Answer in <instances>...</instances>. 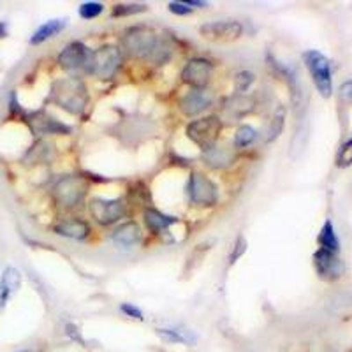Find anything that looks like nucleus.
Segmentation results:
<instances>
[{
	"label": "nucleus",
	"instance_id": "f257e3e1",
	"mask_svg": "<svg viewBox=\"0 0 352 352\" xmlns=\"http://www.w3.org/2000/svg\"><path fill=\"white\" fill-rule=\"evenodd\" d=\"M52 100L71 115H80L88 104V90L78 76L62 78L53 83Z\"/></svg>",
	"mask_w": 352,
	"mask_h": 352
},
{
	"label": "nucleus",
	"instance_id": "f03ea898",
	"mask_svg": "<svg viewBox=\"0 0 352 352\" xmlns=\"http://www.w3.org/2000/svg\"><path fill=\"white\" fill-rule=\"evenodd\" d=\"M159 36L155 30L144 25L131 27L122 37V48L132 58H150L159 44Z\"/></svg>",
	"mask_w": 352,
	"mask_h": 352
},
{
	"label": "nucleus",
	"instance_id": "7ed1b4c3",
	"mask_svg": "<svg viewBox=\"0 0 352 352\" xmlns=\"http://www.w3.org/2000/svg\"><path fill=\"white\" fill-rule=\"evenodd\" d=\"M88 192V182L85 176L67 175L62 176L53 187V199L60 208L72 210L83 203Z\"/></svg>",
	"mask_w": 352,
	"mask_h": 352
},
{
	"label": "nucleus",
	"instance_id": "20e7f679",
	"mask_svg": "<svg viewBox=\"0 0 352 352\" xmlns=\"http://www.w3.org/2000/svg\"><path fill=\"white\" fill-rule=\"evenodd\" d=\"M303 62L307 65L310 76L317 92L324 99H329L333 94V78H331V62L317 50H308L303 53Z\"/></svg>",
	"mask_w": 352,
	"mask_h": 352
},
{
	"label": "nucleus",
	"instance_id": "39448f33",
	"mask_svg": "<svg viewBox=\"0 0 352 352\" xmlns=\"http://www.w3.org/2000/svg\"><path fill=\"white\" fill-rule=\"evenodd\" d=\"M88 210L97 224L113 226L124 219L127 204L122 197H92L88 203Z\"/></svg>",
	"mask_w": 352,
	"mask_h": 352
},
{
	"label": "nucleus",
	"instance_id": "423d86ee",
	"mask_svg": "<svg viewBox=\"0 0 352 352\" xmlns=\"http://www.w3.org/2000/svg\"><path fill=\"white\" fill-rule=\"evenodd\" d=\"M122 65V52L115 44H104L92 53L90 74L99 80H111Z\"/></svg>",
	"mask_w": 352,
	"mask_h": 352
},
{
	"label": "nucleus",
	"instance_id": "0eeeda50",
	"mask_svg": "<svg viewBox=\"0 0 352 352\" xmlns=\"http://www.w3.org/2000/svg\"><path fill=\"white\" fill-rule=\"evenodd\" d=\"M222 131V122L219 116H204L199 120H194L187 125V138L197 144L201 150H208L210 146L217 144Z\"/></svg>",
	"mask_w": 352,
	"mask_h": 352
},
{
	"label": "nucleus",
	"instance_id": "6e6552de",
	"mask_svg": "<svg viewBox=\"0 0 352 352\" xmlns=\"http://www.w3.org/2000/svg\"><path fill=\"white\" fill-rule=\"evenodd\" d=\"M92 50L88 48L85 43L80 41H72L65 46L58 55V65L64 71L71 72V74H80V72H87L90 74V65H92Z\"/></svg>",
	"mask_w": 352,
	"mask_h": 352
},
{
	"label": "nucleus",
	"instance_id": "1a4fd4ad",
	"mask_svg": "<svg viewBox=\"0 0 352 352\" xmlns=\"http://www.w3.org/2000/svg\"><path fill=\"white\" fill-rule=\"evenodd\" d=\"M188 201L196 206H215L219 201V188L208 176L199 171H192L187 185Z\"/></svg>",
	"mask_w": 352,
	"mask_h": 352
},
{
	"label": "nucleus",
	"instance_id": "9d476101",
	"mask_svg": "<svg viewBox=\"0 0 352 352\" xmlns=\"http://www.w3.org/2000/svg\"><path fill=\"white\" fill-rule=\"evenodd\" d=\"M199 34L212 43H232L243 36V25L240 21H208L199 27Z\"/></svg>",
	"mask_w": 352,
	"mask_h": 352
},
{
	"label": "nucleus",
	"instance_id": "9b49d317",
	"mask_svg": "<svg viewBox=\"0 0 352 352\" xmlns=\"http://www.w3.org/2000/svg\"><path fill=\"white\" fill-rule=\"evenodd\" d=\"M213 71H215L213 62H210L208 58H203V56H196L184 65L182 80L192 88H206L212 80Z\"/></svg>",
	"mask_w": 352,
	"mask_h": 352
},
{
	"label": "nucleus",
	"instance_id": "f8f14e48",
	"mask_svg": "<svg viewBox=\"0 0 352 352\" xmlns=\"http://www.w3.org/2000/svg\"><path fill=\"white\" fill-rule=\"evenodd\" d=\"M213 100H215V94H213L208 87L190 88V90L180 99V109L182 113L187 116L199 115V113L212 108Z\"/></svg>",
	"mask_w": 352,
	"mask_h": 352
},
{
	"label": "nucleus",
	"instance_id": "ddd939ff",
	"mask_svg": "<svg viewBox=\"0 0 352 352\" xmlns=\"http://www.w3.org/2000/svg\"><path fill=\"white\" fill-rule=\"evenodd\" d=\"M314 268L324 280H338L344 275V263L338 254L328 252L324 248H319L314 254Z\"/></svg>",
	"mask_w": 352,
	"mask_h": 352
},
{
	"label": "nucleus",
	"instance_id": "4468645a",
	"mask_svg": "<svg viewBox=\"0 0 352 352\" xmlns=\"http://www.w3.org/2000/svg\"><path fill=\"white\" fill-rule=\"evenodd\" d=\"M28 125L32 129L36 136H46V134H69L71 127L62 124L60 120H56L53 116L46 115V113H34L28 118Z\"/></svg>",
	"mask_w": 352,
	"mask_h": 352
},
{
	"label": "nucleus",
	"instance_id": "2eb2a0df",
	"mask_svg": "<svg viewBox=\"0 0 352 352\" xmlns=\"http://www.w3.org/2000/svg\"><path fill=\"white\" fill-rule=\"evenodd\" d=\"M53 232L69 240H85L90 234V224L80 217L62 219L53 226Z\"/></svg>",
	"mask_w": 352,
	"mask_h": 352
},
{
	"label": "nucleus",
	"instance_id": "dca6fc26",
	"mask_svg": "<svg viewBox=\"0 0 352 352\" xmlns=\"http://www.w3.org/2000/svg\"><path fill=\"white\" fill-rule=\"evenodd\" d=\"M111 240L116 247H134V245L140 243L143 240V232H141V228L138 222L134 220H129V222H124L118 228L113 231Z\"/></svg>",
	"mask_w": 352,
	"mask_h": 352
},
{
	"label": "nucleus",
	"instance_id": "f3484780",
	"mask_svg": "<svg viewBox=\"0 0 352 352\" xmlns=\"http://www.w3.org/2000/svg\"><path fill=\"white\" fill-rule=\"evenodd\" d=\"M157 336L166 344H182V345H196L197 335L192 329L184 326H164L155 329Z\"/></svg>",
	"mask_w": 352,
	"mask_h": 352
},
{
	"label": "nucleus",
	"instance_id": "a211bd4d",
	"mask_svg": "<svg viewBox=\"0 0 352 352\" xmlns=\"http://www.w3.org/2000/svg\"><path fill=\"white\" fill-rule=\"evenodd\" d=\"M143 219H144V224H146V228H148V231L153 232V234H164V232L169 231V228H171V226L178 224V219H176V217L166 215V213L159 212V210H153V208L144 210Z\"/></svg>",
	"mask_w": 352,
	"mask_h": 352
},
{
	"label": "nucleus",
	"instance_id": "6ab92c4d",
	"mask_svg": "<svg viewBox=\"0 0 352 352\" xmlns=\"http://www.w3.org/2000/svg\"><path fill=\"white\" fill-rule=\"evenodd\" d=\"M234 162V150L224 144H213L208 150H204V164L220 169L228 168Z\"/></svg>",
	"mask_w": 352,
	"mask_h": 352
},
{
	"label": "nucleus",
	"instance_id": "aec40b11",
	"mask_svg": "<svg viewBox=\"0 0 352 352\" xmlns=\"http://www.w3.org/2000/svg\"><path fill=\"white\" fill-rule=\"evenodd\" d=\"M65 27H67V20H64V18H56V20L46 21V23L41 25L36 32L32 34V37H30V44L36 46V44L46 43V41L52 39V37L58 36L62 30H65Z\"/></svg>",
	"mask_w": 352,
	"mask_h": 352
},
{
	"label": "nucleus",
	"instance_id": "412c9836",
	"mask_svg": "<svg viewBox=\"0 0 352 352\" xmlns=\"http://www.w3.org/2000/svg\"><path fill=\"white\" fill-rule=\"evenodd\" d=\"M317 241H319V248H324V250L333 254L340 252V240L336 236L335 226H333L331 220H326L324 224H322Z\"/></svg>",
	"mask_w": 352,
	"mask_h": 352
},
{
	"label": "nucleus",
	"instance_id": "4be33fe9",
	"mask_svg": "<svg viewBox=\"0 0 352 352\" xmlns=\"http://www.w3.org/2000/svg\"><path fill=\"white\" fill-rule=\"evenodd\" d=\"M252 108H254V99L243 96V94H236V96L229 97L224 104L226 113H229V116H234V118L247 115L248 111H252Z\"/></svg>",
	"mask_w": 352,
	"mask_h": 352
},
{
	"label": "nucleus",
	"instance_id": "5701e85b",
	"mask_svg": "<svg viewBox=\"0 0 352 352\" xmlns=\"http://www.w3.org/2000/svg\"><path fill=\"white\" fill-rule=\"evenodd\" d=\"M257 131L252 125H240L234 132V140H232V148H247L256 141Z\"/></svg>",
	"mask_w": 352,
	"mask_h": 352
},
{
	"label": "nucleus",
	"instance_id": "b1692460",
	"mask_svg": "<svg viewBox=\"0 0 352 352\" xmlns=\"http://www.w3.org/2000/svg\"><path fill=\"white\" fill-rule=\"evenodd\" d=\"M0 284H4L11 292H16L21 285V275L16 268H6L0 278Z\"/></svg>",
	"mask_w": 352,
	"mask_h": 352
},
{
	"label": "nucleus",
	"instance_id": "393cba45",
	"mask_svg": "<svg viewBox=\"0 0 352 352\" xmlns=\"http://www.w3.org/2000/svg\"><path fill=\"white\" fill-rule=\"evenodd\" d=\"M146 11L144 4H116L111 11L113 18H124L132 16V14H140V12Z\"/></svg>",
	"mask_w": 352,
	"mask_h": 352
},
{
	"label": "nucleus",
	"instance_id": "a878e982",
	"mask_svg": "<svg viewBox=\"0 0 352 352\" xmlns=\"http://www.w3.org/2000/svg\"><path fill=\"white\" fill-rule=\"evenodd\" d=\"M104 11V6L100 2H85V4L80 6L78 9V14H80L83 20H94V18L100 16Z\"/></svg>",
	"mask_w": 352,
	"mask_h": 352
},
{
	"label": "nucleus",
	"instance_id": "bb28decb",
	"mask_svg": "<svg viewBox=\"0 0 352 352\" xmlns=\"http://www.w3.org/2000/svg\"><path fill=\"white\" fill-rule=\"evenodd\" d=\"M336 166L342 169L352 166V138L345 141L340 150H338V153H336Z\"/></svg>",
	"mask_w": 352,
	"mask_h": 352
},
{
	"label": "nucleus",
	"instance_id": "cd10ccee",
	"mask_svg": "<svg viewBox=\"0 0 352 352\" xmlns=\"http://www.w3.org/2000/svg\"><path fill=\"white\" fill-rule=\"evenodd\" d=\"M254 81H256L254 72L241 71V72H238L236 76H234V88H236L238 94H243V92H247L248 88L252 87Z\"/></svg>",
	"mask_w": 352,
	"mask_h": 352
},
{
	"label": "nucleus",
	"instance_id": "c85d7f7f",
	"mask_svg": "<svg viewBox=\"0 0 352 352\" xmlns=\"http://www.w3.org/2000/svg\"><path fill=\"white\" fill-rule=\"evenodd\" d=\"M284 120H285V111H284V108H280V109H278V113H276V115L273 116L272 125H270L268 141H273V140H275V138L280 136L282 129H284Z\"/></svg>",
	"mask_w": 352,
	"mask_h": 352
},
{
	"label": "nucleus",
	"instance_id": "c756f323",
	"mask_svg": "<svg viewBox=\"0 0 352 352\" xmlns=\"http://www.w3.org/2000/svg\"><path fill=\"white\" fill-rule=\"evenodd\" d=\"M64 333L65 336H67L69 340H72L74 344L81 345V347H87V340L83 338V335H81L80 328H78L76 324H72V322H67V324L64 326Z\"/></svg>",
	"mask_w": 352,
	"mask_h": 352
},
{
	"label": "nucleus",
	"instance_id": "7c9ffc66",
	"mask_svg": "<svg viewBox=\"0 0 352 352\" xmlns=\"http://www.w3.org/2000/svg\"><path fill=\"white\" fill-rule=\"evenodd\" d=\"M120 312L124 314V316H127L129 319L144 320L143 310H141V308H138L136 305H132V303H122V305H120Z\"/></svg>",
	"mask_w": 352,
	"mask_h": 352
},
{
	"label": "nucleus",
	"instance_id": "2f4dec72",
	"mask_svg": "<svg viewBox=\"0 0 352 352\" xmlns=\"http://www.w3.org/2000/svg\"><path fill=\"white\" fill-rule=\"evenodd\" d=\"M245 250H247V240H245V238L240 234V236H238V240L234 241V248H232L231 256H229V264L236 263V261L243 256Z\"/></svg>",
	"mask_w": 352,
	"mask_h": 352
},
{
	"label": "nucleus",
	"instance_id": "473e14b6",
	"mask_svg": "<svg viewBox=\"0 0 352 352\" xmlns=\"http://www.w3.org/2000/svg\"><path fill=\"white\" fill-rule=\"evenodd\" d=\"M168 9L169 12H173L176 16H187V14H190V12L194 11L187 2H169Z\"/></svg>",
	"mask_w": 352,
	"mask_h": 352
},
{
	"label": "nucleus",
	"instance_id": "72a5a7b5",
	"mask_svg": "<svg viewBox=\"0 0 352 352\" xmlns=\"http://www.w3.org/2000/svg\"><path fill=\"white\" fill-rule=\"evenodd\" d=\"M338 97H340L342 102H345V104H351L352 102V80L344 81V83L340 85Z\"/></svg>",
	"mask_w": 352,
	"mask_h": 352
},
{
	"label": "nucleus",
	"instance_id": "f704fd0d",
	"mask_svg": "<svg viewBox=\"0 0 352 352\" xmlns=\"http://www.w3.org/2000/svg\"><path fill=\"white\" fill-rule=\"evenodd\" d=\"M11 294H12V292L9 291V289L6 287L4 284H0V312H2V310H4V308H6V305H8L9 298H11Z\"/></svg>",
	"mask_w": 352,
	"mask_h": 352
},
{
	"label": "nucleus",
	"instance_id": "c9c22d12",
	"mask_svg": "<svg viewBox=\"0 0 352 352\" xmlns=\"http://www.w3.org/2000/svg\"><path fill=\"white\" fill-rule=\"evenodd\" d=\"M185 2H187L188 6H190V8H206V2H197V0H185Z\"/></svg>",
	"mask_w": 352,
	"mask_h": 352
},
{
	"label": "nucleus",
	"instance_id": "e433bc0d",
	"mask_svg": "<svg viewBox=\"0 0 352 352\" xmlns=\"http://www.w3.org/2000/svg\"><path fill=\"white\" fill-rule=\"evenodd\" d=\"M6 36H8V23L0 21V37H6Z\"/></svg>",
	"mask_w": 352,
	"mask_h": 352
},
{
	"label": "nucleus",
	"instance_id": "4c0bfd02",
	"mask_svg": "<svg viewBox=\"0 0 352 352\" xmlns=\"http://www.w3.org/2000/svg\"><path fill=\"white\" fill-rule=\"evenodd\" d=\"M18 352H37V351H28V349H25V351H18Z\"/></svg>",
	"mask_w": 352,
	"mask_h": 352
}]
</instances>
